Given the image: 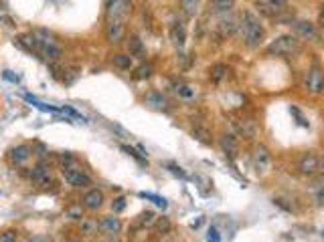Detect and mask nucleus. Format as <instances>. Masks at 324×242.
<instances>
[{
	"label": "nucleus",
	"instance_id": "c03bdc74",
	"mask_svg": "<svg viewBox=\"0 0 324 242\" xmlns=\"http://www.w3.org/2000/svg\"><path fill=\"white\" fill-rule=\"evenodd\" d=\"M29 242H51L47 236H31Z\"/></svg>",
	"mask_w": 324,
	"mask_h": 242
},
{
	"label": "nucleus",
	"instance_id": "f704fd0d",
	"mask_svg": "<svg viewBox=\"0 0 324 242\" xmlns=\"http://www.w3.org/2000/svg\"><path fill=\"white\" fill-rule=\"evenodd\" d=\"M18 240V232L16 230H4L0 232V242H16Z\"/></svg>",
	"mask_w": 324,
	"mask_h": 242
},
{
	"label": "nucleus",
	"instance_id": "a211bd4d",
	"mask_svg": "<svg viewBox=\"0 0 324 242\" xmlns=\"http://www.w3.org/2000/svg\"><path fill=\"white\" fill-rule=\"evenodd\" d=\"M294 33L302 38H310V40H316L318 38V33H316V27L312 23H306V20H298L294 23Z\"/></svg>",
	"mask_w": 324,
	"mask_h": 242
},
{
	"label": "nucleus",
	"instance_id": "f257e3e1",
	"mask_svg": "<svg viewBox=\"0 0 324 242\" xmlns=\"http://www.w3.org/2000/svg\"><path fill=\"white\" fill-rule=\"evenodd\" d=\"M239 31H241V38L249 49L259 47L266 40V29L262 25L259 16L253 10H243L241 18H239Z\"/></svg>",
	"mask_w": 324,
	"mask_h": 242
},
{
	"label": "nucleus",
	"instance_id": "7c9ffc66",
	"mask_svg": "<svg viewBox=\"0 0 324 242\" xmlns=\"http://www.w3.org/2000/svg\"><path fill=\"white\" fill-rule=\"evenodd\" d=\"M59 162H61V166H63V168H69V166L77 164L75 156H73V153H69V151H63V153H59Z\"/></svg>",
	"mask_w": 324,
	"mask_h": 242
},
{
	"label": "nucleus",
	"instance_id": "09e8293b",
	"mask_svg": "<svg viewBox=\"0 0 324 242\" xmlns=\"http://www.w3.org/2000/svg\"><path fill=\"white\" fill-rule=\"evenodd\" d=\"M322 238H324V230H322Z\"/></svg>",
	"mask_w": 324,
	"mask_h": 242
},
{
	"label": "nucleus",
	"instance_id": "1a4fd4ad",
	"mask_svg": "<svg viewBox=\"0 0 324 242\" xmlns=\"http://www.w3.org/2000/svg\"><path fill=\"white\" fill-rule=\"evenodd\" d=\"M304 87H306V91H308V93H312V95H320V93L324 91V73H322L318 67H312V69L306 73Z\"/></svg>",
	"mask_w": 324,
	"mask_h": 242
},
{
	"label": "nucleus",
	"instance_id": "58836bf2",
	"mask_svg": "<svg viewBox=\"0 0 324 242\" xmlns=\"http://www.w3.org/2000/svg\"><path fill=\"white\" fill-rule=\"evenodd\" d=\"M156 228H158L160 232H164V234H166V232L170 230V222H168V218H158V220H156Z\"/></svg>",
	"mask_w": 324,
	"mask_h": 242
},
{
	"label": "nucleus",
	"instance_id": "a18cd8bd",
	"mask_svg": "<svg viewBox=\"0 0 324 242\" xmlns=\"http://www.w3.org/2000/svg\"><path fill=\"white\" fill-rule=\"evenodd\" d=\"M318 25L324 29V6H322V10H320V14H318Z\"/></svg>",
	"mask_w": 324,
	"mask_h": 242
},
{
	"label": "nucleus",
	"instance_id": "4be33fe9",
	"mask_svg": "<svg viewBox=\"0 0 324 242\" xmlns=\"http://www.w3.org/2000/svg\"><path fill=\"white\" fill-rule=\"evenodd\" d=\"M97 230H99V222H97V220H93V218L79 220V232L83 236H93V234H97Z\"/></svg>",
	"mask_w": 324,
	"mask_h": 242
},
{
	"label": "nucleus",
	"instance_id": "de8ad7c7",
	"mask_svg": "<svg viewBox=\"0 0 324 242\" xmlns=\"http://www.w3.org/2000/svg\"><path fill=\"white\" fill-rule=\"evenodd\" d=\"M67 242H81V240H77V238H71V240H67Z\"/></svg>",
	"mask_w": 324,
	"mask_h": 242
},
{
	"label": "nucleus",
	"instance_id": "b1692460",
	"mask_svg": "<svg viewBox=\"0 0 324 242\" xmlns=\"http://www.w3.org/2000/svg\"><path fill=\"white\" fill-rule=\"evenodd\" d=\"M310 196H312V200H314L318 206H324V178L316 180V182L310 186Z\"/></svg>",
	"mask_w": 324,
	"mask_h": 242
},
{
	"label": "nucleus",
	"instance_id": "393cba45",
	"mask_svg": "<svg viewBox=\"0 0 324 242\" xmlns=\"http://www.w3.org/2000/svg\"><path fill=\"white\" fill-rule=\"evenodd\" d=\"M156 216H154V212H150V210H146V212H142L138 218H136V226H140V228H150V226H154L156 224Z\"/></svg>",
	"mask_w": 324,
	"mask_h": 242
},
{
	"label": "nucleus",
	"instance_id": "c85d7f7f",
	"mask_svg": "<svg viewBox=\"0 0 324 242\" xmlns=\"http://www.w3.org/2000/svg\"><path fill=\"white\" fill-rule=\"evenodd\" d=\"M140 198H146V200H150L152 204H156L158 208H166L168 206V202L164 200V198H160V196H156V194H150V192H140Z\"/></svg>",
	"mask_w": 324,
	"mask_h": 242
},
{
	"label": "nucleus",
	"instance_id": "c9c22d12",
	"mask_svg": "<svg viewBox=\"0 0 324 242\" xmlns=\"http://www.w3.org/2000/svg\"><path fill=\"white\" fill-rule=\"evenodd\" d=\"M290 113H292V115L296 117L298 125H302V127H308V121H306V117H304V115L300 113V109H298V107H292V109H290Z\"/></svg>",
	"mask_w": 324,
	"mask_h": 242
},
{
	"label": "nucleus",
	"instance_id": "f8f14e48",
	"mask_svg": "<svg viewBox=\"0 0 324 242\" xmlns=\"http://www.w3.org/2000/svg\"><path fill=\"white\" fill-rule=\"evenodd\" d=\"M318 168H320V158L314 156L312 151L304 153V156L298 160V170L304 173V175H314L318 172Z\"/></svg>",
	"mask_w": 324,
	"mask_h": 242
},
{
	"label": "nucleus",
	"instance_id": "412c9836",
	"mask_svg": "<svg viewBox=\"0 0 324 242\" xmlns=\"http://www.w3.org/2000/svg\"><path fill=\"white\" fill-rule=\"evenodd\" d=\"M99 230L105 232V234H118L122 230V222L120 218H114V216H103L99 220Z\"/></svg>",
	"mask_w": 324,
	"mask_h": 242
},
{
	"label": "nucleus",
	"instance_id": "72a5a7b5",
	"mask_svg": "<svg viewBox=\"0 0 324 242\" xmlns=\"http://www.w3.org/2000/svg\"><path fill=\"white\" fill-rule=\"evenodd\" d=\"M67 218H71V220H83V210H81V206H71V208H67Z\"/></svg>",
	"mask_w": 324,
	"mask_h": 242
},
{
	"label": "nucleus",
	"instance_id": "7ed1b4c3",
	"mask_svg": "<svg viewBox=\"0 0 324 242\" xmlns=\"http://www.w3.org/2000/svg\"><path fill=\"white\" fill-rule=\"evenodd\" d=\"M132 14V0H107L105 4V20H124Z\"/></svg>",
	"mask_w": 324,
	"mask_h": 242
},
{
	"label": "nucleus",
	"instance_id": "473e14b6",
	"mask_svg": "<svg viewBox=\"0 0 324 242\" xmlns=\"http://www.w3.org/2000/svg\"><path fill=\"white\" fill-rule=\"evenodd\" d=\"M25 99H27L29 103H33L35 107H39L41 111H57V107H51V105H45V103H41V101H37L33 95H25Z\"/></svg>",
	"mask_w": 324,
	"mask_h": 242
},
{
	"label": "nucleus",
	"instance_id": "a19ab883",
	"mask_svg": "<svg viewBox=\"0 0 324 242\" xmlns=\"http://www.w3.org/2000/svg\"><path fill=\"white\" fill-rule=\"evenodd\" d=\"M168 170H170L172 173H175V175H179V178H186V173H185V172H183L179 166H175V164H170V166H168Z\"/></svg>",
	"mask_w": 324,
	"mask_h": 242
},
{
	"label": "nucleus",
	"instance_id": "0eeeda50",
	"mask_svg": "<svg viewBox=\"0 0 324 242\" xmlns=\"http://www.w3.org/2000/svg\"><path fill=\"white\" fill-rule=\"evenodd\" d=\"M29 180H31L35 186H39V188H47V186L53 184V172H51V168L45 166V164H37V166L31 168V172H29Z\"/></svg>",
	"mask_w": 324,
	"mask_h": 242
},
{
	"label": "nucleus",
	"instance_id": "2f4dec72",
	"mask_svg": "<svg viewBox=\"0 0 324 242\" xmlns=\"http://www.w3.org/2000/svg\"><path fill=\"white\" fill-rule=\"evenodd\" d=\"M192 136L199 138L203 143H211V134H209L205 127H194V129H192Z\"/></svg>",
	"mask_w": 324,
	"mask_h": 242
},
{
	"label": "nucleus",
	"instance_id": "49530a36",
	"mask_svg": "<svg viewBox=\"0 0 324 242\" xmlns=\"http://www.w3.org/2000/svg\"><path fill=\"white\" fill-rule=\"evenodd\" d=\"M318 172H322V175H324V158H320V168H318Z\"/></svg>",
	"mask_w": 324,
	"mask_h": 242
},
{
	"label": "nucleus",
	"instance_id": "6ab92c4d",
	"mask_svg": "<svg viewBox=\"0 0 324 242\" xmlns=\"http://www.w3.org/2000/svg\"><path fill=\"white\" fill-rule=\"evenodd\" d=\"M144 103H146L148 107L156 109V111H168V99H166L162 93H158V91L148 93L146 99H144Z\"/></svg>",
	"mask_w": 324,
	"mask_h": 242
},
{
	"label": "nucleus",
	"instance_id": "20e7f679",
	"mask_svg": "<svg viewBox=\"0 0 324 242\" xmlns=\"http://www.w3.org/2000/svg\"><path fill=\"white\" fill-rule=\"evenodd\" d=\"M251 164H253V170L259 173V175H264L270 172L272 168V153L266 145H255L253 151H251Z\"/></svg>",
	"mask_w": 324,
	"mask_h": 242
},
{
	"label": "nucleus",
	"instance_id": "c756f323",
	"mask_svg": "<svg viewBox=\"0 0 324 242\" xmlns=\"http://www.w3.org/2000/svg\"><path fill=\"white\" fill-rule=\"evenodd\" d=\"M152 73H154V69H152V65H140V67L134 71V79H150L152 77Z\"/></svg>",
	"mask_w": 324,
	"mask_h": 242
},
{
	"label": "nucleus",
	"instance_id": "6e6552de",
	"mask_svg": "<svg viewBox=\"0 0 324 242\" xmlns=\"http://www.w3.org/2000/svg\"><path fill=\"white\" fill-rule=\"evenodd\" d=\"M237 29H239V25H237V20L235 18H221L217 25L213 27V38L217 40V42H221V40H225V38H229V36H233L235 33H237Z\"/></svg>",
	"mask_w": 324,
	"mask_h": 242
},
{
	"label": "nucleus",
	"instance_id": "f3484780",
	"mask_svg": "<svg viewBox=\"0 0 324 242\" xmlns=\"http://www.w3.org/2000/svg\"><path fill=\"white\" fill-rule=\"evenodd\" d=\"M170 40H172V45L175 47H179V49H183L185 47V42H186V27L181 23H172V27H170Z\"/></svg>",
	"mask_w": 324,
	"mask_h": 242
},
{
	"label": "nucleus",
	"instance_id": "79ce46f5",
	"mask_svg": "<svg viewBox=\"0 0 324 242\" xmlns=\"http://www.w3.org/2000/svg\"><path fill=\"white\" fill-rule=\"evenodd\" d=\"M63 111H67V113H69V115H73L75 119H81V121H85V117H83L81 113H77L75 109H71V107H63Z\"/></svg>",
	"mask_w": 324,
	"mask_h": 242
},
{
	"label": "nucleus",
	"instance_id": "9b49d317",
	"mask_svg": "<svg viewBox=\"0 0 324 242\" xmlns=\"http://www.w3.org/2000/svg\"><path fill=\"white\" fill-rule=\"evenodd\" d=\"M31 156H33V149L29 145H16V147H12L8 151V162L12 166L20 168V166H25L31 160Z\"/></svg>",
	"mask_w": 324,
	"mask_h": 242
},
{
	"label": "nucleus",
	"instance_id": "4468645a",
	"mask_svg": "<svg viewBox=\"0 0 324 242\" xmlns=\"http://www.w3.org/2000/svg\"><path fill=\"white\" fill-rule=\"evenodd\" d=\"M221 149L227 158H237V153H239V139H237V136H231V134H225L221 138Z\"/></svg>",
	"mask_w": 324,
	"mask_h": 242
},
{
	"label": "nucleus",
	"instance_id": "a878e982",
	"mask_svg": "<svg viewBox=\"0 0 324 242\" xmlns=\"http://www.w3.org/2000/svg\"><path fill=\"white\" fill-rule=\"evenodd\" d=\"M199 6H201V0H181V10L188 18H192L194 14L199 12Z\"/></svg>",
	"mask_w": 324,
	"mask_h": 242
},
{
	"label": "nucleus",
	"instance_id": "ea45409f",
	"mask_svg": "<svg viewBox=\"0 0 324 242\" xmlns=\"http://www.w3.org/2000/svg\"><path fill=\"white\" fill-rule=\"evenodd\" d=\"M207 242H221V238H219V232H217V228H209V232H207Z\"/></svg>",
	"mask_w": 324,
	"mask_h": 242
},
{
	"label": "nucleus",
	"instance_id": "dca6fc26",
	"mask_svg": "<svg viewBox=\"0 0 324 242\" xmlns=\"http://www.w3.org/2000/svg\"><path fill=\"white\" fill-rule=\"evenodd\" d=\"M235 8V0H209L207 12L209 14H227Z\"/></svg>",
	"mask_w": 324,
	"mask_h": 242
},
{
	"label": "nucleus",
	"instance_id": "ddd939ff",
	"mask_svg": "<svg viewBox=\"0 0 324 242\" xmlns=\"http://www.w3.org/2000/svg\"><path fill=\"white\" fill-rule=\"evenodd\" d=\"M105 38L112 45H118L124 38V23H120V20H105Z\"/></svg>",
	"mask_w": 324,
	"mask_h": 242
},
{
	"label": "nucleus",
	"instance_id": "4c0bfd02",
	"mask_svg": "<svg viewBox=\"0 0 324 242\" xmlns=\"http://www.w3.org/2000/svg\"><path fill=\"white\" fill-rule=\"evenodd\" d=\"M112 210H114V212H124V210H126V198H124V196L116 198V200L112 202Z\"/></svg>",
	"mask_w": 324,
	"mask_h": 242
},
{
	"label": "nucleus",
	"instance_id": "37998d69",
	"mask_svg": "<svg viewBox=\"0 0 324 242\" xmlns=\"http://www.w3.org/2000/svg\"><path fill=\"white\" fill-rule=\"evenodd\" d=\"M2 77H4V79H8V81H12V83H18V81H20L18 77H14V75H12V71H4V73H2Z\"/></svg>",
	"mask_w": 324,
	"mask_h": 242
},
{
	"label": "nucleus",
	"instance_id": "2eb2a0df",
	"mask_svg": "<svg viewBox=\"0 0 324 242\" xmlns=\"http://www.w3.org/2000/svg\"><path fill=\"white\" fill-rule=\"evenodd\" d=\"M209 79H211L215 85H221V83H225L227 79H231V69L227 67V65H223V63H217V65H213V67H211Z\"/></svg>",
	"mask_w": 324,
	"mask_h": 242
},
{
	"label": "nucleus",
	"instance_id": "e433bc0d",
	"mask_svg": "<svg viewBox=\"0 0 324 242\" xmlns=\"http://www.w3.org/2000/svg\"><path fill=\"white\" fill-rule=\"evenodd\" d=\"M122 149H124V151L128 153V156H132V158H134L136 162H140V164H148V162L144 160V156H140V153H138L136 149H132V147H128V145H122Z\"/></svg>",
	"mask_w": 324,
	"mask_h": 242
},
{
	"label": "nucleus",
	"instance_id": "5701e85b",
	"mask_svg": "<svg viewBox=\"0 0 324 242\" xmlns=\"http://www.w3.org/2000/svg\"><path fill=\"white\" fill-rule=\"evenodd\" d=\"M128 51H130V57H144L146 55V49H144V42L138 38V36H130L128 38Z\"/></svg>",
	"mask_w": 324,
	"mask_h": 242
},
{
	"label": "nucleus",
	"instance_id": "aec40b11",
	"mask_svg": "<svg viewBox=\"0 0 324 242\" xmlns=\"http://www.w3.org/2000/svg\"><path fill=\"white\" fill-rule=\"evenodd\" d=\"M103 204V192L101 190H90L83 196V208L88 210H97Z\"/></svg>",
	"mask_w": 324,
	"mask_h": 242
},
{
	"label": "nucleus",
	"instance_id": "f03ea898",
	"mask_svg": "<svg viewBox=\"0 0 324 242\" xmlns=\"http://www.w3.org/2000/svg\"><path fill=\"white\" fill-rule=\"evenodd\" d=\"M300 51V40L294 35H282L270 42L268 47V55L274 57H292Z\"/></svg>",
	"mask_w": 324,
	"mask_h": 242
},
{
	"label": "nucleus",
	"instance_id": "423d86ee",
	"mask_svg": "<svg viewBox=\"0 0 324 242\" xmlns=\"http://www.w3.org/2000/svg\"><path fill=\"white\" fill-rule=\"evenodd\" d=\"M233 129H235V134L243 138V139H253L257 138L259 134V125L253 117H237L233 119Z\"/></svg>",
	"mask_w": 324,
	"mask_h": 242
},
{
	"label": "nucleus",
	"instance_id": "cd10ccee",
	"mask_svg": "<svg viewBox=\"0 0 324 242\" xmlns=\"http://www.w3.org/2000/svg\"><path fill=\"white\" fill-rule=\"evenodd\" d=\"M175 89H177V93H179L183 99H192L194 95H197V89H194L192 85H186V83H179Z\"/></svg>",
	"mask_w": 324,
	"mask_h": 242
},
{
	"label": "nucleus",
	"instance_id": "bb28decb",
	"mask_svg": "<svg viewBox=\"0 0 324 242\" xmlns=\"http://www.w3.org/2000/svg\"><path fill=\"white\" fill-rule=\"evenodd\" d=\"M114 67L122 69V71H130L132 69V57L130 55H114Z\"/></svg>",
	"mask_w": 324,
	"mask_h": 242
},
{
	"label": "nucleus",
	"instance_id": "39448f33",
	"mask_svg": "<svg viewBox=\"0 0 324 242\" xmlns=\"http://www.w3.org/2000/svg\"><path fill=\"white\" fill-rule=\"evenodd\" d=\"M63 178L69 186L73 188H85V186H92V178L85 173L77 164L69 166V168H63Z\"/></svg>",
	"mask_w": 324,
	"mask_h": 242
},
{
	"label": "nucleus",
	"instance_id": "9d476101",
	"mask_svg": "<svg viewBox=\"0 0 324 242\" xmlns=\"http://www.w3.org/2000/svg\"><path fill=\"white\" fill-rule=\"evenodd\" d=\"M255 6L259 12H264L268 16H278V14L286 12L288 0H255Z\"/></svg>",
	"mask_w": 324,
	"mask_h": 242
}]
</instances>
